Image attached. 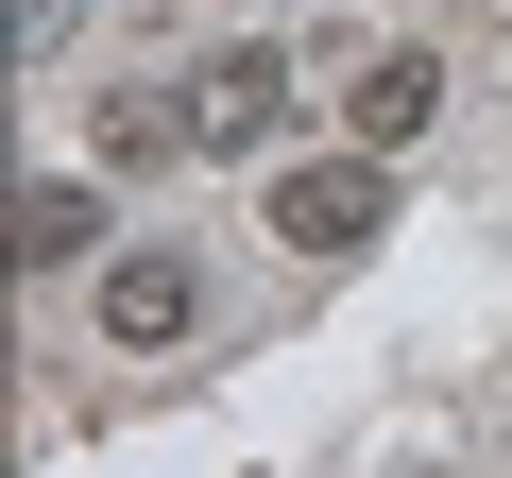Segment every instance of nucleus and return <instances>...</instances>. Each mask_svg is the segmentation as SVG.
Returning <instances> with one entry per match:
<instances>
[{"instance_id":"nucleus-2","label":"nucleus","mask_w":512,"mask_h":478,"mask_svg":"<svg viewBox=\"0 0 512 478\" xmlns=\"http://www.w3.org/2000/svg\"><path fill=\"white\" fill-rule=\"evenodd\" d=\"M205 325V257H188V239H137V257H103V342H188Z\"/></svg>"},{"instance_id":"nucleus-5","label":"nucleus","mask_w":512,"mask_h":478,"mask_svg":"<svg viewBox=\"0 0 512 478\" xmlns=\"http://www.w3.org/2000/svg\"><path fill=\"white\" fill-rule=\"evenodd\" d=\"M171 154H205V120L171 86H103V171H171Z\"/></svg>"},{"instance_id":"nucleus-3","label":"nucleus","mask_w":512,"mask_h":478,"mask_svg":"<svg viewBox=\"0 0 512 478\" xmlns=\"http://www.w3.org/2000/svg\"><path fill=\"white\" fill-rule=\"evenodd\" d=\"M427 120H444V52H410V35H393V52H359V69H342V137H359V154H393V137H427Z\"/></svg>"},{"instance_id":"nucleus-4","label":"nucleus","mask_w":512,"mask_h":478,"mask_svg":"<svg viewBox=\"0 0 512 478\" xmlns=\"http://www.w3.org/2000/svg\"><path fill=\"white\" fill-rule=\"evenodd\" d=\"M188 120H205V154H256L291 120V52H205L188 69Z\"/></svg>"},{"instance_id":"nucleus-1","label":"nucleus","mask_w":512,"mask_h":478,"mask_svg":"<svg viewBox=\"0 0 512 478\" xmlns=\"http://www.w3.org/2000/svg\"><path fill=\"white\" fill-rule=\"evenodd\" d=\"M393 222V154H308V171H274V239H291V257H359V239Z\"/></svg>"},{"instance_id":"nucleus-6","label":"nucleus","mask_w":512,"mask_h":478,"mask_svg":"<svg viewBox=\"0 0 512 478\" xmlns=\"http://www.w3.org/2000/svg\"><path fill=\"white\" fill-rule=\"evenodd\" d=\"M86 239H103V188H69V171H52V188H18V257H35V274H69Z\"/></svg>"}]
</instances>
